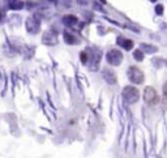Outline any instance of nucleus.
<instances>
[{
  "label": "nucleus",
  "mask_w": 167,
  "mask_h": 158,
  "mask_svg": "<svg viewBox=\"0 0 167 158\" xmlns=\"http://www.w3.org/2000/svg\"><path fill=\"white\" fill-rule=\"evenodd\" d=\"M123 97L125 98L127 102L134 103L138 101V98H140V93H138V90L136 88H133V86H125L123 90Z\"/></svg>",
  "instance_id": "1"
},
{
  "label": "nucleus",
  "mask_w": 167,
  "mask_h": 158,
  "mask_svg": "<svg viewBox=\"0 0 167 158\" xmlns=\"http://www.w3.org/2000/svg\"><path fill=\"white\" fill-rule=\"evenodd\" d=\"M144 101L150 106L158 103L159 98H158V94H157V92H155L154 88H151V86L145 88V90H144Z\"/></svg>",
  "instance_id": "2"
},
{
  "label": "nucleus",
  "mask_w": 167,
  "mask_h": 158,
  "mask_svg": "<svg viewBox=\"0 0 167 158\" xmlns=\"http://www.w3.org/2000/svg\"><path fill=\"white\" fill-rule=\"evenodd\" d=\"M128 77L133 84H141L144 81V73L141 69H138L137 67H131L128 69Z\"/></svg>",
  "instance_id": "3"
},
{
  "label": "nucleus",
  "mask_w": 167,
  "mask_h": 158,
  "mask_svg": "<svg viewBox=\"0 0 167 158\" xmlns=\"http://www.w3.org/2000/svg\"><path fill=\"white\" fill-rule=\"evenodd\" d=\"M123 60V55L119 50H110L107 52V62L112 66H119Z\"/></svg>",
  "instance_id": "4"
},
{
  "label": "nucleus",
  "mask_w": 167,
  "mask_h": 158,
  "mask_svg": "<svg viewBox=\"0 0 167 158\" xmlns=\"http://www.w3.org/2000/svg\"><path fill=\"white\" fill-rule=\"evenodd\" d=\"M118 43L122 46L123 48H125V50H131V48L133 47V42L131 41V39H125V38H123V37H119L118 38Z\"/></svg>",
  "instance_id": "5"
},
{
  "label": "nucleus",
  "mask_w": 167,
  "mask_h": 158,
  "mask_svg": "<svg viewBox=\"0 0 167 158\" xmlns=\"http://www.w3.org/2000/svg\"><path fill=\"white\" fill-rule=\"evenodd\" d=\"M63 21H64V24L68 25V26H73V24L77 22V17H74V16H72V14H69V16L64 17Z\"/></svg>",
  "instance_id": "6"
},
{
  "label": "nucleus",
  "mask_w": 167,
  "mask_h": 158,
  "mask_svg": "<svg viewBox=\"0 0 167 158\" xmlns=\"http://www.w3.org/2000/svg\"><path fill=\"white\" fill-rule=\"evenodd\" d=\"M105 77H106V80H107L108 82H111V84H114V82L116 81L115 75H114L112 72H110V71H106L105 72Z\"/></svg>",
  "instance_id": "7"
},
{
  "label": "nucleus",
  "mask_w": 167,
  "mask_h": 158,
  "mask_svg": "<svg viewBox=\"0 0 167 158\" xmlns=\"http://www.w3.org/2000/svg\"><path fill=\"white\" fill-rule=\"evenodd\" d=\"M133 56H134V59H136V60L141 62V60L144 59V52L141 51V50H136V51L133 52Z\"/></svg>",
  "instance_id": "8"
},
{
  "label": "nucleus",
  "mask_w": 167,
  "mask_h": 158,
  "mask_svg": "<svg viewBox=\"0 0 167 158\" xmlns=\"http://www.w3.org/2000/svg\"><path fill=\"white\" fill-rule=\"evenodd\" d=\"M64 39H65L67 43H74V42H76V38H74L72 34H69V33L64 34Z\"/></svg>",
  "instance_id": "9"
},
{
  "label": "nucleus",
  "mask_w": 167,
  "mask_h": 158,
  "mask_svg": "<svg viewBox=\"0 0 167 158\" xmlns=\"http://www.w3.org/2000/svg\"><path fill=\"white\" fill-rule=\"evenodd\" d=\"M10 8H21L22 7V3H20V1H13V3H10L9 4Z\"/></svg>",
  "instance_id": "10"
},
{
  "label": "nucleus",
  "mask_w": 167,
  "mask_h": 158,
  "mask_svg": "<svg viewBox=\"0 0 167 158\" xmlns=\"http://www.w3.org/2000/svg\"><path fill=\"white\" fill-rule=\"evenodd\" d=\"M143 47L148 52H155V51H157V48H155V47H149V45H143Z\"/></svg>",
  "instance_id": "11"
},
{
  "label": "nucleus",
  "mask_w": 167,
  "mask_h": 158,
  "mask_svg": "<svg viewBox=\"0 0 167 158\" xmlns=\"http://www.w3.org/2000/svg\"><path fill=\"white\" fill-rule=\"evenodd\" d=\"M80 56H81V62H82V63H86L88 62V54L86 52H81Z\"/></svg>",
  "instance_id": "12"
},
{
  "label": "nucleus",
  "mask_w": 167,
  "mask_h": 158,
  "mask_svg": "<svg viewBox=\"0 0 167 158\" xmlns=\"http://www.w3.org/2000/svg\"><path fill=\"white\" fill-rule=\"evenodd\" d=\"M155 12H157L158 14H162V12H163V7H162L161 4H158L157 7H155Z\"/></svg>",
  "instance_id": "13"
},
{
  "label": "nucleus",
  "mask_w": 167,
  "mask_h": 158,
  "mask_svg": "<svg viewBox=\"0 0 167 158\" xmlns=\"http://www.w3.org/2000/svg\"><path fill=\"white\" fill-rule=\"evenodd\" d=\"M163 94H165V97L167 98V82L163 85Z\"/></svg>",
  "instance_id": "14"
},
{
  "label": "nucleus",
  "mask_w": 167,
  "mask_h": 158,
  "mask_svg": "<svg viewBox=\"0 0 167 158\" xmlns=\"http://www.w3.org/2000/svg\"><path fill=\"white\" fill-rule=\"evenodd\" d=\"M0 20H1V13H0Z\"/></svg>",
  "instance_id": "15"
}]
</instances>
